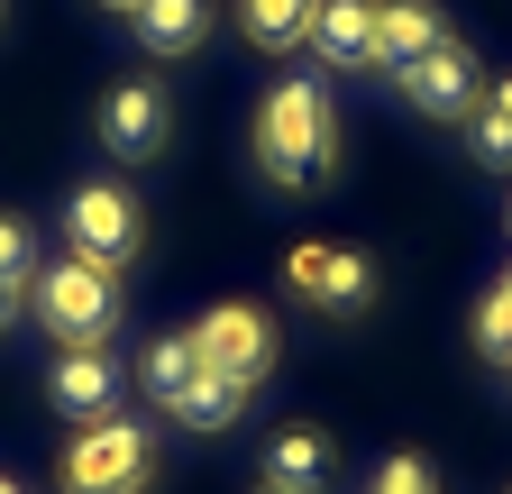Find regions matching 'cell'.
Returning <instances> with one entry per match:
<instances>
[{
	"label": "cell",
	"mask_w": 512,
	"mask_h": 494,
	"mask_svg": "<svg viewBox=\"0 0 512 494\" xmlns=\"http://www.w3.org/2000/svg\"><path fill=\"white\" fill-rule=\"evenodd\" d=\"M256 174L275 183V193H320L339 165V101L320 74H284L266 101H256Z\"/></svg>",
	"instance_id": "6da1fadb"
},
{
	"label": "cell",
	"mask_w": 512,
	"mask_h": 494,
	"mask_svg": "<svg viewBox=\"0 0 512 494\" xmlns=\"http://www.w3.org/2000/svg\"><path fill=\"white\" fill-rule=\"evenodd\" d=\"M28 312H37V330L55 348H110V330H119V275L64 247L55 266L28 275Z\"/></svg>",
	"instance_id": "7a4b0ae2"
},
{
	"label": "cell",
	"mask_w": 512,
	"mask_h": 494,
	"mask_svg": "<svg viewBox=\"0 0 512 494\" xmlns=\"http://www.w3.org/2000/svg\"><path fill=\"white\" fill-rule=\"evenodd\" d=\"M55 485H64V494H147V485H156V440H147V421H128V412L83 421L74 440H64V458H55Z\"/></svg>",
	"instance_id": "3957f363"
},
{
	"label": "cell",
	"mask_w": 512,
	"mask_h": 494,
	"mask_svg": "<svg viewBox=\"0 0 512 494\" xmlns=\"http://www.w3.org/2000/svg\"><path fill=\"white\" fill-rule=\"evenodd\" d=\"M64 247L74 257H92V266H128L147 247V211H138V193H128L119 174H101V183H83L74 202H64Z\"/></svg>",
	"instance_id": "277c9868"
},
{
	"label": "cell",
	"mask_w": 512,
	"mask_h": 494,
	"mask_svg": "<svg viewBox=\"0 0 512 494\" xmlns=\"http://www.w3.org/2000/svg\"><path fill=\"white\" fill-rule=\"evenodd\" d=\"M192 357H202V376H229V385H266L275 376V321L256 312V302H211L202 321H192Z\"/></svg>",
	"instance_id": "5b68a950"
},
{
	"label": "cell",
	"mask_w": 512,
	"mask_h": 494,
	"mask_svg": "<svg viewBox=\"0 0 512 494\" xmlns=\"http://www.w3.org/2000/svg\"><path fill=\"white\" fill-rule=\"evenodd\" d=\"M284 293L311 302V312H366L375 302V266L357 257V247H339V238H302L284 257Z\"/></svg>",
	"instance_id": "8992f818"
},
{
	"label": "cell",
	"mask_w": 512,
	"mask_h": 494,
	"mask_svg": "<svg viewBox=\"0 0 512 494\" xmlns=\"http://www.w3.org/2000/svg\"><path fill=\"white\" fill-rule=\"evenodd\" d=\"M165 138H174V101H165V83H110V92H101V147H110L119 165L165 156Z\"/></svg>",
	"instance_id": "52a82bcc"
},
{
	"label": "cell",
	"mask_w": 512,
	"mask_h": 494,
	"mask_svg": "<svg viewBox=\"0 0 512 494\" xmlns=\"http://www.w3.org/2000/svg\"><path fill=\"white\" fill-rule=\"evenodd\" d=\"M119 394H128V366H119L110 348H55V366H46V403L74 421V430H83V421H110Z\"/></svg>",
	"instance_id": "ba28073f"
},
{
	"label": "cell",
	"mask_w": 512,
	"mask_h": 494,
	"mask_svg": "<svg viewBox=\"0 0 512 494\" xmlns=\"http://www.w3.org/2000/svg\"><path fill=\"white\" fill-rule=\"evenodd\" d=\"M394 83H403V101H412L421 119H467V110L485 101V74H476V55H467L458 37H439L430 55H412Z\"/></svg>",
	"instance_id": "9c48e42d"
},
{
	"label": "cell",
	"mask_w": 512,
	"mask_h": 494,
	"mask_svg": "<svg viewBox=\"0 0 512 494\" xmlns=\"http://www.w3.org/2000/svg\"><path fill=\"white\" fill-rule=\"evenodd\" d=\"M311 55L330 74H366L375 65V0H320L311 10Z\"/></svg>",
	"instance_id": "30bf717a"
},
{
	"label": "cell",
	"mask_w": 512,
	"mask_h": 494,
	"mask_svg": "<svg viewBox=\"0 0 512 494\" xmlns=\"http://www.w3.org/2000/svg\"><path fill=\"white\" fill-rule=\"evenodd\" d=\"M448 37V19L430 10V0H375V65L384 74H403L412 55H430Z\"/></svg>",
	"instance_id": "8fae6325"
},
{
	"label": "cell",
	"mask_w": 512,
	"mask_h": 494,
	"mask_svg": "<svg viewBox=\"0 0 512 494\" xmlns=\"http://www.w3.org/2000/svg\"><path fill=\"white\" fill-rule=\"evenodd\" d=\"M330 467H339L330 430H275V440H266V485L275 494H320Z\"/></svg>",
	"instance_id": "7c38bea8"
},
{
	"label": "cell",
	"mask_w": 512,
	"mask_h": 494,
	"mask_svg": "<svg viewBox=\"0 0 512 494\" xmlns=\"http://www.w3.org/2000/svg\"><path fill=\"white\" fill-rule=\"evenodd\" d=\"M128 37L147 55H192L211 37V0H138V10H128Z\"/></svg>",
	"instance_id": "4fadbf2b"
},
{
	"label": "cell",
	"mask_w": 512,
	"mask_h": 494,
	"mask_svg": "<svg viewBox=\"0 0 512 494\" xmlns=\"http://www.w3.org/2000/svg\"><path fill=\"white\" fill-rule=\"evenodd\" d=\"M311 10L320 0H238V28H247V46L293 55V46H311Z\"/></svg>",
	"instance_id": "5bb4252c"
},
{
	"label": "cell",
	"mask_w": 512,
	"mask_h": 494,
	"mask_svg": "<svg viewBox=\"0 0 512 494\" xmlns=\"http://www.w3.org/2000/svg\"><path fill=\"white\" fill-rule=\"evenodd\" d=\"M467 156L485 174H512V83H485V101L467 110Z\"/></svg>",
	"instance_id": "9a60e30c"
},
{
	"label": "cell",
	"mask_w": 512,
	"mask_h": 494,
	"mask_svg": "<svg viewBox=\"0 0 512 494\" xmlns=\"http://www.w3.org/2000/svg\"><path fill=\"white\" fill-rule=\"evenodd\" d=\"M238 412H247V385H229V376H192L165 403V421H183V430H229Z\"/></svg>",
	"instance_id": "2e32d148"
},
{
	"label": "cell",
	"mask_w": 512,
	"mask_h": 494,
	"mask_svg": "<svg viewBox=\"0 0 512 494\" xmlns=\"http://www.w3.org/2000/svg\"><path fill=\"white\" fill-rule=\"evenodd\" d=\"M192 376H202V357H192V330H183V339H147V357H138V385H147L156 403H174Z\"/></svg>",
	"instance_id": "e0dca14e"
},
{
	"label": "cell",
	"mask_w": 512,
	"mask_h": 494,
	"mask_svg": "<svg viewBox=\"0 0 512 494\" xmlns=\"http://www.w3.org/2000/svg\"><path fill=\"white\" fill-rule=\"evenodd\" d=\"M476 357L485 366H512V293L503 284H485V302H476Z\"/></svg>",
	"instance_id": "ac0fdd59"
},
{
	"label": "cell",
	"mask_w": 512,
	"mask_h": 494,
	"mask_svg": "<svg viewBox=\"0 0 512 494\" xmlns=\"http://www.w3.org/2000/svg\"><path fill=\"white\" fill-rule=\"evenodd\" d=\"M0 275H10L19 293H28V275H37V229H28L19 211H0Z\"/></svg>",
	"instance_id": "d6986e66"
},
{
	"label": "cell",
	"mask_w": 512,
	"mask_h": 494,
	"mask_svg": "<svg viewBox=\"0 0 512 494\" xmlns=\"http://www.w3.org/2000/svg\"><path fill=\"white\" fill-rule=\"evenodd\" d=\"M366 494H439V485H430V458H412V449H403V458H384V467H375V485H366Z\"/></svg>",
	"instance_id": "ffe728a7"
},
{
	"label": "cell",
	"mask_w": 512,
	"mask_h": 494,
	"mask_svg": "<svg viewBox=\"0 0 512 494\" xmlns=\"http://www.w3.org/2000/svg\"><path fill=\"white\" fill-rule=\"evenodd\" d=\"M10 321H19V284L0 275V330H10Z\"/></svg>",
	"instance_id": "44dd1931"
},
{
	"label": "cell",
	"mask_w": 512,
	"mask_h": 494,
	"mask_svg": "<svg viewBox=\"0 0 512 494\" xmlns=\"http://www.w3.org/2000/svg\"><path fill=\"white\" fill-rule=\"evenodd\" d=\"M101 10H119V19H128V10H138V0H101Z\"/></svg>",
	"instance_id": "7402d4cb"
},
{
	"label": "cell",
	"mask_w": 512,
	"mask_h": 494,
	"mask_svg": "<svg viewBox=\"0 0 512 494\" xmlns=\"http://www.w3.org/2000/svg\"><path fill=\"white\" fill-rule=\"evenodd\" d=\"M0 494H19V485H10V476H0Z\"/></svg>",
	"instance_id": "603a6c76"
},
{
	"label": "cell",
	"mask_w": 512,
	"mask_h": 494,
	"mask_svg": "<svg viewBox=\"0 0 512 494\" xmlns=\"http://www.w3.org/2000/svg\"><path fill=\"white\" fill-rule=\"evenodd\" d=\"M503 293H512V266H503Z\"/></svg>",
	"instance_id": "cb8c5ba5"
},
{
	"label": "cell",
	"mask_w": 512,
	"mask_h": 494,
	"mask_svg": "<svg viewBox=\"0 0 512 494\" xmlns=\"http://www.w3.org/2000/svg\"><path fill=\"white\" fill-rule=\"evenodd\" d=\"M503 376H512V366H503Z\"/></svg>",
	"instance_id": "d4e9b609"
},
{
	"label": "cell",
	"mask_w": 512,
	"mask_h": 494,
	"mask_svg": "<svg viewBox=\"0 0 512 494\" xmlns=\"http://www.w3.org/2000/svg\"><path fill=\"white\" fill-rule=\"evenodd\" d=\"M266 494H275V485H266Z\"/></svg>",
	"instance_id": "484cf974"
}]
</instances>
